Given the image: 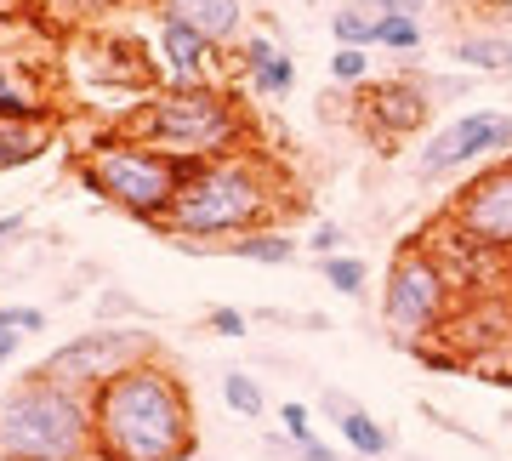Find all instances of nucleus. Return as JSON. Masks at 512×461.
<instances>
[{"mask_svg":"<svg viewBox=\"0 0 512 461\" xmlns=\"http://www.w3.org/2000/svg\"><path fill=\"white\" fill-rule=\"evenodd\" d=\"M92 439L97 461H194L200 427L183 370H171V359L154 353L92 388Z\"/></svg>","mask_w":512,"mask_h":461,"instance_id":"1","label":"nucleus"},{"mask_svg":"<svg viewBox=\"0 0 512 461\" xmlns=\"http://www.w3.org/2000/svg\"><path fill=\"white\" fill-rule=\"evenodd\" d=\"M285 217V171L262 148H239L222 160H188V177L165 211V240L183 251H228L245 234L279 228Z\"/></svg>","mask_w":512,"mask_h":461,"instance_id":"2","label":"nucleus"},{"mask_svg":"<svg viewBox=\"0 0 512 461\" xmlns=\"http://www.w3.org/2000/svg\"><path fill=\"white\" fill-rule=\"evenodd\" d=\"M131 137L177 154V160H222L239 148H256V120L245 114L228 86H160L154 97H143L126 120Z\"/></svg>","mask_w":512,"mask_h":461,"instance_id":"3","label":"nucleus"},{"mask_svg":"<svg viewBox=\"0 0 512 461\" xmlns=\"http://www.w3.org/2000/svg\"><path fill=\"white\" fill-rule=\"evenodd\" d=\"M74 177H80V188H92L103 205H114L120 217L160 234L165 211H171V200H177V188L188 177V160L131 137L126 126H114L74 154Z\"/></svg>","mask_w":512,"mask_h":461,"instance_id":"4","label":"nucleus"},{"mask_svg":"<svg viewBox=\"0 0 512 461\" xmlns=\"http://www.w3.org/2000/svg\"><path fill=\"white\" fill-rule=\"evenodd\" d=\"M0 461H97L92 393L29 370L0 393Z\"/></svg>","mask_w":512,"mask_h":461,"instance_id":"5","label":"nucleus"},{"mask_svg":"<svg viewBox=\"0 0 512 461\" xmlns=\"http://www.w3.org/2000/svg\"><path fill=\"white\" fill-rule=\"evenodd\" d=\"M450 268L433 245H399V257L387 262V291H382V325L399 348H427L450 319Z\"/></svg>","mask_w":512,"mask_h":461,"instance_id":"6","label":"nucleus"},{"mask_svg":"<svg viewBox=\"0 0 512 461\" xmlns=\"http://www.w3.org/2000/svg\"><path fill=\"white\" fill-rule=\"evenodd\" d=\"M154 353H160V336L148 331V325H92V331L69 336L63 348H52L35 370L52 376V382H63V388L92 393V388H103L109 376L143 365Z\"/></svg>","mask_w":512,"mask_h":461,"instance_id":"7","label":"nucleus"},{"mask_svg":"<svg viewBox=\"0 0 512 461\" xmlns=\"http://www.w3.org/2000/svg\"><path fill=\"white\" fill-rule=\"evenodd\" d=\"M512 154V114L507 109H473L439 126L427 143L416 148V171L421 177H456V171H473V166H490Z\"/></svg>","mask_w":512,"mask_h":461,"instance_id":"8","label":"nucleus"},{"mask_svg":"<svg viewBox=\"0 0 512 461\" xmlns=\"http://www.w3.org/2000/svg\"><path fill=\"white\" fill-rule=\"evenodd\" d=\"M450 222L484 251H512V154L478 166V177L450 200Z\"/></svg>","mask_w":512,"mask_h":461,"instance_id":"9","label":"nucleus"},{"mask_svg":"<svg viewBox=\"0 0 512 461\" xmlns=\"http://www.w3.org/2000/svg\"><path fill=\"white\" fill-rule=\"evenodd\" d=\"M433 103H439V97L427 92V80H410V74H399V80H376V86L365 80V97H359V131H365L370 143L393 148L387 137H416V131L427 126Z\"/></svg>","mask_w":512,"mask_h":461,"instance_id":"10","label":"nucleus"},{"mask_svg":"<svg viewBox=\"0 0 512 461\" xmlns=\"http://www.w3.org/2000/svg\"><path fill=\"white\" fill-rule=\"evenodd\" d=\"M148 57L165 74V86H211L217 80V63H222V46H211L183 18L154 12V46H148Z\"/></svg>","mask_w":512,"mask_h":461,"instance_id":"11","label":"nucleus"},{"mask_svg":"<svg viewBox=\"0 0 512 461\" xmlns=\"http://www.w3.org/2000/svg\"><path fill=\"white\" fill-rule=\"evenodd\" d=\"M319 410L330 416V427L342 433V444H348V450H353L359 461H382L387 450H393V439H387V427L376 422V416H370V410L359 405L353 393L325 388V393H319Z\"/></svg>","mask_w":512,"mask_h":461,"instance_id":"12","label":"nucleus"},{"mask_svg":"<svg viewBox=\"0 0 512 461\" xmlns=\"http://www.w3.org/2000/svg\"><path fill=\"white\" fill-rule=\"evenodd\" d=\"M154 12L183 18L188 29H200L211 46H234V40H245V0H154Z\"/></svg>","mask_w":512,"mask_h":461,"instance_id":"13","label":"nucleus"},{"mask_svg":"<svg viewBox=\"0 0 512 461\" xmlns=\"http://www.w3.org/2000/svg\"><path fill=\"white\" fill-rule=\"evenodd\" d=\"M239 69L251 74L256 97H291L296 92V57L268 35H245L239 40Z\"/></svg>","mask_w":512,"mask_h":461,"instance_id":"14","label":"nucleus"},{"mask_svg":"<svg viewBox=\"0 0 512 461\" xmlns=\"http://www.w3.org/2000/svg\"><path fill=\"white\" fill-rule=\"evenodd\" d=\"M52 120V97L29 69L0 63V126H46Z\"/></svg>","mask_w":512,"mask_h":461,"instance_id":"15","label":"nucleus"},{"mask_svg":"<svg viewBox=\"0 0 512 461\" xmlns=\"http://www.w3.org/2000/svg\"><path fill=\"white\" fill-rule=\"evenodd\" d=\"M467 74H512V35H490V29H478V35H461L450 46Z\"/></svg>","mask_w":512,"mask_h":461,"instance_id":"16","label":"nucleus"},{"mask_svg":"<svg viewBox=\"0 0 512 461\" xmlns=\"http://www.w3.org/2000/svg\"><path fill=\"white\" fill-rule=\"evenodd\" d=\"M40 154H52V126H0V171L35 166Z\"/></svg>","mask_w":512,"mask_h":461,"instance_id":"17","label":"nucleus"},{"mask_svg":"<svg viewBox=\"0 0 512 461\" xmlns=\"http://www.w3.org/2000/svg\"><path fill=\"white\" fill-rule=\"evenodd\" d=\"M222 405L234 410L239 422H262L268 416V393H262V382H256L251 370H222Z\"/></svg>","mask_w":512,"mask_h":461,"instance_id":"18","label":"nucleus"},{"mask_svg":"<svg viewBox=\"0 0 512 461\" xmlns=\"http://www.w3.org/2000/svg\"><path fill=\"white\" fill-rule=\"evenodd\" d=\"M228 251L245 257V262H262V268H285V262H296V234H285V228H262V234L234 240Z\"/></svg>","mask_w":512,"mask_h":461,"instance_id":"19","label":"nucleus"},{"mask_svg":"<svg viewBox=\"0 0 512 461\" xmlns=\"http://www.w3.org/2000/svg\"><path fill=\"white\" fill-rule=\"evenodd\" d=\"M46 331V308H29V302H12V308H0V365H12L23 348V336Z\"/></svg>","mask_w":512,"mask_h":461,"instance_id":"20","label":"nucleus"},{"mask_svg":"<svg viewBox=\"0 0 512 461\" xmlns=\"http://www.w3.org/2000/svg\"><path fill=\"white\" fill-rule=\"evenodd\" d=\"M330 35L336 46H376V12H370L365 0H348V6H336V18H330Z\"/></svg>","mask_w":512,"mask_h":461,"instance_id":"21","label":"nucleus"},{"mask_svg":"<svg viewBox=\"0 0 512 461\" xmlns=\"http://www.w3.org/2000/svg\"><path fill=\"white\" fill-rule=\"evenodd\" d=\"M319 274H325L330 291L348 296V302H359V296H365V285H370L365 257H353V251H342V257H325V262H319Z\"/></svg>","mask_w":512,"mask_h":461,"instance_id":"22","label":"nucleus"},{"mask_svg":"<svg viewBox=\"0 0 512 461\" xmlns=\"http://www.w3.org/2000/svg\"><path fill=\"white\" fill-rule=\"evenodd\" d=\"M421 40H427V23L421 18H376V46H387V52H421Z\"/></svg>","mask_w":512,"mask_h":461,"instance_id":"23","label":"nucleus"},{"mask_svg":"<svg viewBox=\"0 0 512 461\" xmlns=\"http://www.w3.org/2000/svg\"><path fill=\"white\" fill-rule=\"evenodd\" d=\"M57 23H103L114 6H126V0H40Z\"/></svg>","mask_w":512,"mask_h":461,"instance_id":"24","label":"nucleus"},{"mask_svg":"<svg viewBox=\"0 0 512 461\" xmlns=\"http://www.w3.org/2000/svg\"><path fill=\"white\" fill-rule=\"evenodd\" d=\"M330 80H336V86H365L370 80V52L365 46H336V52H330Z\"/></svg>","mask_w":512,"mask_h":461,"instance_id":"25","label":"nucleus"},{"mask_svg":"<svg viewBox=\"0 0 512 461\" xmlns=\"http://www.w3.org/2000/svg\"><path fill=\"white\" fill-rule=\"evenodd\" d=\"M205 331L228 336V342H245V336H251V314H239V308L217 302V308H205Z\"/></svg>","mask_w":512,"mask_h":461,"instance_id":"26","label":"nucleus"},{"mask_svg":"<svg viewBox=\"0 0 512 461\" xmlns=\"http://www.w3.org/2000/svg\"><path fill=\"white\" fill-rule=\"evenodd\" d=\"M308 251H313L319 262H325V257H342V251H348V228H342V222H319V228L308 234Z\"/></svg>","mask_w":512,"mask_h":461,"instance_id":"27","label":"nucleus"},{"mask_svg":"<svg viewBox=\"0 0 512 461\" xmlns=\"http://www.w3.org/2000/svg\"><path fill=\"white\" fill-rule=\"evenodd\" d=\"M279 433H285V439L291 444H302V439H313V410L308 405H279Z\"/></svg>","mask_w":512,"mask_h":461,"instance_id":"28","label":"nucleus"},{"mask_svg":"<svg viewBox=\"0 0 512 461\" xmlns=\"http://www.w3.org/2000/svg\"><path fill=\"white\" fill-rule=\"evenodd\" d=\"M365 6L376 12V18H421L433 0H365Z\"/></svg>","mask_w":512,"mask_h":461,"instance_id":"29","label":"nucleus"},{"mask_svg":"<svg viewBox=\"0 0 512 461\" xmlns=\"http://www.w3.org/2000/svg\"><path fill=\"white\" fill-rule=\"evenodd\" d=\"M416 353H421V365H427V370H444V376H450V370H461L456 353H433V348H416Z\"/></svg>","mask_w":512,"mask_h":461,"instance_id":"30","label":"nucleus"},{"mask_svg":"<svg viewBox=\"0 0 512 461\" xmlns=\"http://www.w3.org/2000/svg\"><path fill=\"white\" fill-rule=\"evenodd\" d=\"M12 234H23V211H6V217H0V245L12 240Z\"/></svg>","mask_w":512,"mask_h":461,"instance_id":"31","label":"nucleus"},{"mask_svg":"<svg viewBox=\"0 0 512 461\" xmlns=\"http://www.w3.org/2000/svg\"><path fill=\"white\" fill-rule=\"evenodd\" d=\"M0 376H6V365H0Z\"/></svg>","mask_w":512,"mask_h":461,"instance_id":"32","label":"nucleus"}]
</instances>
